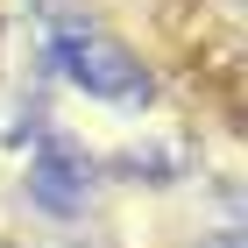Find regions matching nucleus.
<instances>
[{"mask_svg": "<svg viewBox=\"0 0 248 248\" xmlns=\"http://www.w3.org/2000/svg\"><path fill=\"white\" fill-rule=\"evenodd\" d=\"M206 248H241V241H234V234H220V241H206Z\"/></svg>", "mask_w": 248, "mask_h": 248, "instance_id": "obj_3", "label": "nucleus"}, {"mask_svg": "<svg viewBox=\"0 0 248 248\" xmlns=\"http://www.w3.org/2000/svg\"><path fill=\"white\" fill-rule=\"evenodd\" d=\"M85 191H93V163H85L71 142H50V149L29 156V199H36L50 220H78V213H85Z\"/></svg>", "mask_w": 248, "mask_h": 248, "instance_id": "obj_2", "label": "nucleus"}, {"mask_svg": "<svg viewBox=\"0 0 248 248\" xmlns=\"http://www.w3.org/2000/svg\"><path fill=\"white\" fill-rule=\"evenodd\" d=\"M57 64H64L71 85H85V93L107 99V107H149V71H142L114 36H99L85 21H64L57 29Z\"/></svg>", "mask_w": 248, "mask_h": 248, "instance_id": "obj_1", "label": "nucleus"}]
</instances>
